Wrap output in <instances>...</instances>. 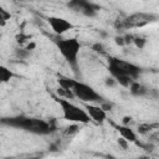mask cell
I'll return each instance as SVG.
<instances>
[{
	"label": "cell",
	"instance_id": "cell-30",
	"mask_svg": "<svg viewBox=\"0 0 159 159\" xmlns=\"http://www.w3.org/2000/svg\"><path fill=\"white\" fill-rule=\"evenodd\" d=\"M0 36H1V35H0Z\"/></svg>",
	"mask_w": 159,
	"mask_h": 159
},
{
	"label": "cell",
	"instance_id": "cell-15",
	"mask_svg": "<svg viewBox=\"0 0 159 159\" xmlns=\"http://www.w3.org/2000/svg\"><path fill=\"white\" fill-rule=\"evenodd\" d=\"M133 43L135 45V47H138L139 50H142V48L145 47L147 40H145L144 37H142V36H134V37H133Z\"/></svg>",
	"mask_w": 159,
	"mask_h": 159
},
{
	"label": "cell",
	"instance_id": "cell-27",
	"mask_svg": "<svg viewBox=\"0 0 159 159\" xmlns=\"http://www.w3.org/2000/svg\"><path fill=\"white\" fill-rule=\"evenodd\" d=\"M123 37H124L125 45H129V43L133 42V37H134V36H132V35H125V36H123Z\"/></svg>",
	"mask_w": 159,
	"mask_h": 159
},
{
	"label": "cell",
	"instance_id": "cell-2",
	"mask_svg": "<svg viewBox=\"0 0 159 159\" xmlns=\"http://www.w3.org/2000/svg\"><path fill=\"white\" fill-rule=\"evenodd\" d=\"M56 46L60 50V53L63 56L66 62L73 68V71H77L78 66V53L81 50V43L76 37H67V39H60L56 40Z\"/></svg>",
	"mask_w": 159,
	"mask_h": 159
},
{
	"label": "cell",
	"instance_id": "cell-17",
	"mask_svg": "<svg viewBox=\"0 0 159 159\" xmlns=\"http://www.w3.org/2000/svg\"><path fill=\"white\" fill-rule=\"evenodd\" d=\"M117 144H118V147H119L122 150H127L128 147H129V142H128L127 139H124L123 137H119V138L117 139Z\"/></svg>",
	"mask_w": 159,
	"mask_h": 159
},
{
	"label": "cell",
	"instance_id": "cell-1",
	"mask_svg": "<svg viewBox=\"0 0 159 159\" xmlns=\"http://www.w3.org/2000/svg\"><path fill=\"white\" fill-rule=\"evenodd\" d=\"M53 99L60 104V107L62 109V116L66 120L72 122V123H81V124H87L92 120L84 109L73 104L67 98L53 96Z\"/></svg>",
	"mask_w": 159,
	"mask_h": 159
},
{
	"label": "cell",
	"instance_id": "cell-29",
	"mask_svg": "<svg viewBox=\"0 0 159 159\" xmlns=\"http://www.w3.org/2000/svg\"><path fill=\"white\" fill-rule=\"evenodd\" d=\"M12 1H17V0H12Z\"/></svg>",
	"mask_w": 159,
	"mask_h": 159
},
{
	"label": "cell",
	"instance_id": "cell-18",
	"mask_svg": "<svg viewBox=\"0 0 159 159\" xmlns=\"http://www.w3.org/2000/svg\"><path fill=\"white\" fill-rule=\"evenodd\" d=\"M16 42L19 43V45H22L26 40H30V36L29 35H25V34H22V32H20L19 35H16Z\"/></svg>",
	"mask_w": 159,
	"mask_h": 159
},
{
	"label": "cell",
	"instance_id": "cell-7",
	"mask_svg": "<svg viewBox=\"0 0 159 159\" xmlns=\"http://www.w3.org/2000/svg\"><path fill=\"white\" fill-rule=\"evenodd\" d=\"M84 109L87 112V114L91 117L92 120H94L96 123H103L107 119V112L104 109L101 108V106H96V104H91V103H84Z\"/></svg>",
	"mask_w": 159,
	"mask_h": 159
},
{
	"label": "cell",
	"instance_id": "cell-11",
	"mask_svg": "<svg viewBox=\"0 0 159 159\" xmlns=\"http://www.w3.org/2000/svg\"><path fill=\"white\" fill-rule=\"evenodd\" d=\"M14 76H15V75H14V72H12L11 70H9L7 67L0 65V82L6 83V82H9Z\"/></svg>",
	"mask_w": 159,
	"mask_h": 159
},
{
	"label": "cell",
	"instance_id": "cell-21",
	"mask_svg": "<svg viewBox=\"0 0 159 159\" xmlns=\"http://www.w3.org/2000/svg\"><path fill=\"white\" fill-rule=\"evenodd\" d=\"M91 48H92L94 52H99V53H103V52H104V46H103L102 43H99V42L93 43Z\"/></svg>",
	"mask_w": 159,
	"mask_h": 159
},
{
	"label": "cell",
	"instance_id": "cell-12",
	"mask_svg": "<svg viewBox=\"0 0 159 159\" xmlns=\"http://www.w3.org/2000/svg\"><path fill=\"white\" fill-rule=\"evenodd\" d=\"M114 78H116V81H117V83H118V84H120V86H122V87H124V88H128V87H129V84H130V83H132V81H133V78H132V77L125 76V75H119V76H116Z\"/></svg>",
	"mask_w": 159,
	"mask_h": 159
},
{
	"label": "cell",
	"instance_id": "cell-10",
	"mask_svg": "<svg viewBox=\"0 0 159 159\" xmlns=\"http://www.w3.org/2000/svg\"><path fill=\"white\" fill-rule=\"evenodd\" d=\"M57 82H58V86L65 88V89H72L73 88V84L76 82V80H72L70 77H66V76H62V75H58L57 76Z\"/></svg>",
	"mask_w": 159,
	"mask_h": 159
},
{
	"label": "cell",
	"instance_id": "cell-6",
	"mask_svg": "<svg viewBox=\"0 0 159 159\" xmlns=\"http://www.w3.org/2000/svg\"><path fill=\"white\" fill-rule=\"evenodd\" d=\"M47 22H48L50 27L52 29V31L58 36L63 35L65 32H67L75 27V25L72 22H70L68 20H66L63 17H58V16H48Z\"/></svg>",
	"mask_w": 159,
	"mask_h": 159
},
{
	"label": "cell",
	"instance_id": "cell-28",
	"mask_svg": "<svg viewBox=\"0 0 159 159\" xmlns=\"http://www.w3.org/2000/svg\"><path fill=\"white\" fill-rule=\"evenodd\" d=\"M6 22H7V21H5V20H2V19H0V27H4V26L6 25Z\"/></svg>",
	"mask_w": 159,
	"mask_h": 159
},
{
	"label": "cell",
	"instance_id": "cell-8",
	"mask_svg": "<svg viewBox=\"0 0 159 159\" xmlns=\"http://www.w3.org/2000/svg\"><path fill=\"white\" fill-rule=\"evenodd\" d=\"M113 125L117 129V132L120 134V137L127 139L129 143H135L137 142V134H135V132L129 125H123V124H120V125L113 124Z\"/></svg>",
	"mask_w": 159,
	"mask_h": 159
},
{
	"label": "cell",
	"instance_id": "cell-19",
	"mask_svg": "<svg viewBox=\"0 0 159 159\" xmlns=\"http://www.w3.org/2000/svg\"><path fill=\"white\" fill-rule=\"evenodd\" d=\"M10 17H11V14L7 10H5L2 6H0V19L7 21V20H10Z\"/></svg>",
	"mask_w": 159,
	"mask_h": 159
},
{
	"label": "cell",
	"instance_id": "cell-26",
	"mask_svg": "<svg viewBox=\"0 0 159 159\" xmlns=\"http://www.w3.org/2000/svg\"><path fill=\"white\" fill-rule=\"evenodd\" d=\"M36 46H37V45H36V42H35V41H30L25 48H26L27 51H30V52H31V51H34V50L36 48Z\"/></svg>",
	"mask_w": 159,
	"mask_h": 159
},
{
	"label": "cell",
	"instance_id": "cell-5",
	"mask_svg": "<svg viewBox=\"0 0 159 159\" xmlns=\"http://www.w3.org/2000/svg\"><path fill=\"white\" fill-rule=\"evenodd\" d=\"M158 16L154 14H147V12H135L130 16H128L124 21V27L125 29H132V27H142L148 25L149 22L157 21Z\"/></svg>",
	"mask_w": 159,
	"mask_h": 159
},
{
	"label": "cell",
	"instance_id": "cell-9",
	"mask_svg": "<svg viewBox=\"0 0 159 159\" xmlns=\"http://www.w3.org/2000/svg\"><path fill=\"white\" fill-rule=\"evenodd\" d=\"M128 88H129L130 94L134 96V97H143V96L148 94V88L144 84H142L138 81H135V80L132 81V83L129 84Z\"/></svg>",
	"mask_w": 159,
	"mask_h": 159
},
{
	"label": "cell",
	"instance_id": "cell-14",
	"mask_svg": "<svg viewBox=\"0 0 159 159\" xmlns=\"http://www.w3.org/2000/svg\"><path fill=\"white\" fill-rule=\"evenodd\" d=\"M14 53H15V56H16L19 60H25V58H27V57L30 56V51H27L25 47H24V48H22V47L15 48Z\"/></svg>",
	"mask_w": 159,
	"mask_h": 159
},
{
	"label": "cell",
	"instance_id": "cell-16",
	"mask_svg": "<svg viewBox=\"0 0 159 159\" xmlns=\"http://www.w3.org/2000/svg\"><path fill=\"white\" fill-rule=\"evenodd\" d=\"M77 132H78V123H73L72 125H70V127L66 128L65 135H66V137H71V135L76 134Z\"/></svg>",
	"mask_w": 159,
	"mask_h": 159
},
{
	"label": "cell",
	"instance_id": "cell-25",
	"mask_svg": "<svg viewBox=\"0 0 159 159\" xmlns=\"http://www.w3.org/2000/svg\"><path fill=\"white\" fill-rule=\"evenodd\" d=\"M132 122H133V118H132L130 116H124V117L122 118V124H123V125H129Z\"/></svg>",
	"mask_w": 159,
	"mask_h": 159
},
{
	"label": "cell",
	"instance_id": "cell-3",
	"mask_svg": "<svg viewBox=\"0 0 159 159\" xmlns=\"http://www.w3.org/2000/svg\"><path fill=\"white\" fill-rule=\"evenodd\" d=\"M108 71L113 77L119 76V75H125V76L132 77L133 80H137L139 73L142 72V68L132 62L109 56L108 57Z\"/></svg>",
	"mask_w": 159,
	"mask_h": 159
},
{
	"label": "cell",
	"instance_id": "cell-20",
	"mask_svg": "<svg viewBox=\"0 0 159 159\" xmlns=\"http://www.w3.org/2000/svg\"><path fill=\"white\" fill-rule=\"evenodd\" d=\"M104 84H106L107 87H114V86L117 84V81H116V78H114L113 76L106 77V78H104Z\"/></svg>",
	"mask_w": 159,
	"mask_h": 159
},
{
	"label": "cell",
	"instance_id": "cell-22",
	"mask_svg": "<svg viewBox=\"0 0 159 159\" xmlns=\"http://www.w3.org/2000/svg\"><path fill=\"white\" fill-rule=\"evenodd\" d=\"M99 106H101V108H102V109H104L106 112H108V111H112V107H113V104H112V103H109V102H106V101H102Z\"/></svg>",
	"mask_w": 159,
	"mask_h": 159
},
{
	"label": "cell",
	"instance_id": "cell-4",
	"mask_svg": "<svg viewBox=\"0 0 159 159\" xmlns=\"http://www.w3.org/2000/svg\"><path fill=\"white\" fill-rule=\"evenodd\" d=\"M72 92H73L76 98H78L82 102H86V103H92V102H99L101 103L103 101L102 96L99 93H97L91 86H88L83 82H80V81L75 82Z\"/></svg>",
	"mask_w": 159,
	"mask_h": 159
},
{
	"label": "cell",
	"instance_id": "cell-24",
	"mask_svg": "<svg viewBox=\"0 0 159 159\" xmlns=\"http://www.w3.org/2000/svg\"><path fill=\"white\" fill-rule=\"evenodd\" d=\"M56 94H57V97H66V89L65 88H62V87H57L56 88Z\"/></svg>",
	"mask_w": 159,
	"mask_h": 159
},
{
	"label": "cell",
	"instance_id": "cell-13",
	"mask_svg": "<svg viewBox=\"0 0 159 159\" xmlns=\"http://www.w3.org/2000/svg\"><path fill=\"white\" fill-rule=\"evenodd\" d=\"M153 127H158V124H148V123H142V124H138V133L139 134H143V135H145V134H148L150 130H152V128Z\"/></svg>",
	"mask_w": 159,
	"mask_h": 159
},
{
	"label": "cell",
	"instance_id": "cell-23",
	"mask_svg": "<svg viewBox=\"0 0 159 159\" xmlns=\"http://www.w3.org/2000/svg\"><path fill=\"white\" fill-rule=\"evenodd\" d=\"M114 42H116V45H118V46H120V47H123V46H125V42H124V37L123 36H116L114 37Z\"/></svg>",
	"mask_w": 159,
	"mask_h": 159
}]
</instances>
